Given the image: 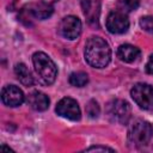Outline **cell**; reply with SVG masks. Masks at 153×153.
Returning <instances> with one entry per match:
<instances>
[{"label": "cell", "mask_w": 153, "mask_h": 153, "mask_svg": "<svg viewBox=\"0 0 153 153\" xmlns=\"http://www.w3.org/2000/svg\"><path fill=\"white\" fill-rule=\"evenodd\" d=\"M86 151H87V152H90V151H110V152H114L112 148L105 147V146H92V147L86 148Z\"/></svg>", "instance_id": "cell-19"}, {"label": "cell", "mask_w": 153, "mask_h": 153, "mask_svg": "<svg viewBox=\"0 0 153 153\" xmlns=\"http://www.w3.org/2000/svg\"><path fill=\"white\" fill-rule=\"evenodd\" d=\"M106 114L112 122H116L120 124H126L130 118L131 109H130V105L128 104V102H126L123 99H114L108 103Z\"/></svg>", "instance_id": "cell-4"}, {"label": "cell", "mask_w": 153, "mask_h": 153, "mask_svg": "<svg viewBox=\"0 0 153 153\" xmlns=\"http://www.w3.org/2000/svg\"><path fill=\"white\" fill-rule=\"evenodd\" d=\"M56 112L61 117L68 118L71 121H78V120H80V116H81L80 108H79L76 100H74L73 98H69V97L62 98L57 103Z\"/></svg>", "instance_id": "cell-6"}, {"label": "cell", "mask_w": 153, "mask_h": 153, "mask_svg": "<svg viewBox=\"0 0 153 153\" xmlns=\"http://www.w3.org/2000/svg\"><path fill=\"white\" fill-rule=\"evenodd\" d=\"M111 59V49L105 39L92 36L85 45V60L94 68H104L109 65Z\"/></svg>", "instance_id": "cell-1"}, {"label": "cell", "mask_w": 153, "mask_h": 153, "mask_svg": "<svg viewBox=\"0 0 153 153\" xmlns=\"http://www.w3.org/2000/svg\"><path fill=\"white\" fill-rule=\"evenodd\" d=\"M153 135V127L147 121H136L128 130V141L134 147L146 146Z\"/></svg>", "instance_id": "cell-3"}, {"label": "cell", "mask_w": 153, "mask_h": 153, "mask_svg": "<svg viewBox=\"0 0 153 153\" xmlns=\"http://www.w3.org/2000/svg\"><path fill=\"white\" fill-rule=\"evenodd\" d=\"M140 26L153 35V16H146V17H142L140 19Z\"/></svg>", "instance_id": "cell-17"}, {"label": "cell", "mask_w": 153, "mask_h": 153, "mask_svg": "<svg viewBox=\"0 0 153 153\" xmlns=\"http://www.w3.org/2000/svg\"><path fill=\"white\" fill-rule=\"evenodd\" d=\"M124 6L129 10V11H133V10H136L137 6L140 5V1L141 0H122Z\"/></svg>", "instance_id": "cell-18"}, {"label": "cell", "mask_w": 153, "mask_h": 153, "mask_svg": "<svg viewBox=\"0 0 153 153\" xmlns=\"http://www.w3.org/2000/svg\"><path fill=\"white\" fill-rule=\"evenodd\" d=\"M81 7L88 23L97 24L99 17V2L97 0H82Z\"/></svg>", "instance_id": "cell-11"}, {"label": "cell", "mask_w": 153, "mask_h": 153, "mask_svg": "<svg viewBox=\"0 0 153 153\" xmlns=\"http://www.w3.org/2000/svg\"><path fill=\"white\" fill-rule=\"evenodd\" d=\"M59 31L65 38L75 39L81 32V22L74 16H67L61 20Z\"/></svg>", "instance_id": "cell-7"}, {"label": "cell", "mask_w": 153, "mask_h": 153, "mask_svg": "<svg viewBox=\"0 0 153 153\" xmlns=\"http://www.w3.org/2000/svg\"><path fill=\"white\" fill-rule=\"evenodd\" d=\"M88 82V76L84 72H74L69 75V84L75 87H82Z\"/></svg>", "instance_id": "cell-15"}, {"label": "cell", "mask_w": 153, "mask_h": 153, "mask_svg": "<svg viewBox=\"0 0 153 153\" xmlns=\"http://www.w3.org/2000/svg\"><path fill=\"white\" fill-rule=\"evenodd\" d=\"M129 27V20L128 17L120 12V11H114L108 16L106 19V29L111 33H123L128 30Z\"/></svg>", "instance_id": "cell-8"}, {"label": "cell", "mask_w": 153, "mask_h": 153, "mask_svg": "<svg viewBox=\"0 0 153 153\" xmlns=\"http://www.w3.org/2000/svg\"><path fill=\"white\" fill-rule=\"evenodd\" d=\"M140 49L131 44H122L117 49V56L124 62H133L140 56Z\"/></svg>", "instance_id": "cell-12"}, {"label": "cell", "mask_w": 153, "mask_h": 153, "mask_svg": "<svg viewBox=\"0 0 153 153\" xmlns=\"http://www.w3.org/2000/svg\"><path fill=\"white\" fill-rule=\"evenodd\" d=\"M1 99L7 106H19L24 102V93L19 87L7 85L1 91Z\"/></svg>", "instance_id": "cell-9"}, {"label": "cell", "mask_w": 153, "mask_h": 153, "mask_svg": "<svg viewBox=\"0 0 153 153\" xmlns=\"http://www.w3.org/2000/svg\"><path fill=\"white\" fill-rule=\"evenodd\" d=\"M30 13L36 18V19H45L53 14V7L51 5H47L44 2L33 5L30 10Z\"/></svg>", "instance_id": "cell-14"}, {"label": "cell", "mask_w": 153, "mask_h": 153, "mask_svg": "<svg viewBox=\"0 0 153 153\" xmlns=\"http://www.w3.org/2000/svg\"><path fill=\"white\" fill-rule=\"evenodd\" d=\"M56 1H59V0H42V2H44V4H47V5H51V4L56 2Z\"/></svg>", "instance_id": "cell-21"}, {"label": "cell", "mask_w": 153, "mask_h": 153, "mask_svg": "<svg viewBox=\"0 0 153 153\" xmlns=\"http://www.w3.org/2000/svg\"><path fill=\"white\" fill-rule=\"evenodd\" d=\"M27 104L37 111H44L49 108V98L43 92L33 91L27 96Z\"/></svg>", "instance_id": "cell-10"}, {"label": "cell", "mask_w": 153, "mask_h": 153, "mask_svg": "<svg viewBox=\"0 0 153 153\" xmlns=\"http://www.w3.org/2000/svg\"><path fill=\"white\" fill-rule=\"evenodd\" d=\"M86 112H87V115L91 117V118H96V117H98V115H99V112H100V109H99V105H98V103L96 102V100H90L88 103H87V105H86Z\"/></svg>", "instance_id": "cell-16"}, {"label": "cell", "mask_w": 153, "mask_h": 153, "mask_svg": "<svg viewBox=\"0 0 153 153\" xmlns=\"http://www.w3.org/2000/svg\"><path fill=\"white\" fill-rule=\"evenodd\" d=\"M1 151H8V152H10V151H12V149H11L10 147H7V146L2 145V146H1Z\"/></svg>", "instance_id": "cell-22"}, {"label": "cell", "mask_w": 153, "mask_h": 153, "mask_svg": "<svg viewBox=\"0 0 153 153\" xmlns=\"http://www.w3.org/2000/svg\"><path fill=\"white\" fill-rule=\"evenodd\" d=\"M146 71H147V73L153 75V54L149 56V60H148V62L146 65Z\"/></svg>", "instance_id": "cell-20"}, {"label": "cell", "mask_w": 153, "mask_h": 153, "mask_svg": "<svg viewBox=\"0 0 153 153\" xmlns=\"http://www.w3.org/2000/svg\"><path fill=\"white\" fill-rule=\"evenodd\" d=\"M32 62L39 80L44 85H50L55 81L57 75V68L54 61L47 54L42 51L35 53L32 56Z\"/></svg>", "instance_id": "cell-2"}, {"label": "cell", "mask_w": 153, "mask_h": 153, "mask_svg": "<svg viewBox=\"0 0 153 153\" xmlns=\"http://www.w3.org/2000/svg\"><path fill=\"white\" fill-rule=\"evenodd\" d=\"M14 73L18 78V80L25 85V86H31L33 84V78L30 73V71L27 69V67L24 63H17L14 67Z\"/></svg>", "instance_id": "cell-13"}, {"label": "cell", "mask_w": 153, "mask_h": 153, "mask_svg": "<svg viewBox=\"0 0 153 153\" xmlns=\"http://www.w3.org/2000/svg\"><path fill=\"white\" fill-rule=\"evenodd\" d=\"M134 102L143 110H153V86L143 82L134 85L130 91Z\"/></svg>", "instance_id": "cell-5"}]
</instances>
